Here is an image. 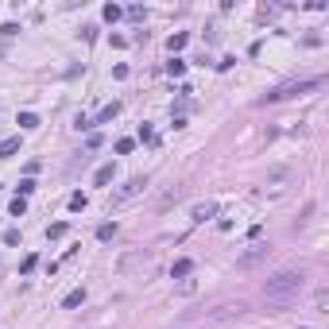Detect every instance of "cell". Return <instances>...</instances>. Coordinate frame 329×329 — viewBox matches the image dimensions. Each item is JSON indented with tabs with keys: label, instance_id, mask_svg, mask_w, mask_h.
Here are the masks:
<instances>
[{
	"label": "cell",
	"instance_id": "15",
	"mask_svg": "<svg viewBox=\"0 0 329 329\" xmlns=\"http://www.w3.org/2000/svg\"><path fill=\"white\" fill-rule=\"evenodd\" d=\"M66 233H70V225H66V221H54V225L47 229V236H51V240H62Z\"/></svg>",
	"mask_w": 329,
	"mask_h": 329
},
{
	"label": "cell",
	"instance_id": "22",
	"mask_svg": "<svg viewBox=\"0 0 329 329\" xmlns=\"http://www.w3.org/2000/svg\"><path fill=\"white\" fill-rule=\"evenodd\" d=\"M31 190H35V178H24V182H19V194H16V198H27Z\"/></svg>",
	"mask_w": 329,
	"mask_h": 329
},
{
	"label": "cell",
	"instance_id": "8",
	"mask_svg": "<svg viewBox=\"0 0 329 329\" xmlns=\"http://www.w3.org/2000/svg\"><path fill=\"white\" fill-rule=\"evenodd\" d=\"M86 302V286H78V291H70L66 298H62V310H74V306Z\"/></svg>",
	"mask_w": 329,
	"mask_h": 329
},
{
	"label": "cell",
	"instance_id": "9",
	"mask_svg": "<svg viewBox=\"0 0 329 329\" xmlns=\"http://www.w3.org/2000/svg\"><path fill=\"white\" fill-rule=\"evenodd\" d=\"M194 271V260H174V268H171V279H186Z\"/></svg>",
	"mask_w": 329,
	"mask_h": 329
},
{
	"label": "cell",
	"instance_id": "1",
	"mask_svg": "<svg viewBox=\"0 0 329 329\" xmlns=\"http://www.w3.org/2000/svg\"><path fill=\"white\" fill-rule=\"evenodd\" d=\"M302 271H295V268H286V271H279V275H271L268 279V286H263V298H268V306H291L298 298V291H302Z\"/></svg>",
	"mask_w": 329,
	"mask_h": 329
},
{
	"label": "cell",
	"instance_id": "21",
	"mask_svg": "<svg viewBox=\"0 0 329 329\" xmlns=\"http://www.w3.org/2000/svg\"><path fill=\"white\" fill-rule=\"evenodd\" d=\"M132 148H136V139H116V155H128Z\"/></svg>",
	"mask_w": 329,
	"mask_h": 329
},
{
	"label": "cell",
	"instance_id": "6",
	"mask_svg": "<svg viewBox=\"0 0 329 329\" xmlns=\"http://www.w3.org/2000/svg\"><path fill=\"white\" fill-rule=\"evenodd\" d=\"M113 178H116V167H113V163H105V167H97V174H93V186H109Z\"/></svg>",
	"mask_w": 329,
	"mask_h": 329
},
{
	"label": "cell",
	"instance_id": "14",
	"mask_svg": "<svg viewBox=\"0 0 329 329\" xmlns=\"http://www.w3.org/2000/svg\"><path fill=\"white\" fill-rule=\"evenodd\" d=\"M116 236V221H105V225H97V240H113Z\"/></svg>",
	"mask_w": 329,
	"mask_h": 329
},
{
	"label": "cell",
	"instance_id": "2",
	"mask_svg": "<svg viewBox=\"0 0 329 329\" xmlns=\"http://www.w3.org/2000/svg\"><path fill=\"white\" fill-rule=\"evenodd\" d=\"M325 86V78H306V81H286V86L271 89L268 97H260V105H275V101H286V97H302V93H314V89Z\"/></svg>",
	"mask_w": 329,
	"mask_h": 329
},
{
	"label": "cell",
	"instance_id": "20",
	"mask_svg": "<svg viewBox=\"0 0 329 329\" xmlns=\"http://www.w3.org/2000/svg\"><path fill=\"white\" fill-rule=\"evenodd\" d=\"M35 263H39V256H27V260L19 263V275H31V271H35Z\"/></svg>",
	"mask_w": 329,
	"mask_h": 329
},
{
	"label": "cell",
	"instance_id": "11",
	"mask_svg": "<svg viewBox=\"0 0 329 329\" xmlns=\"http://www.w3.org/2000/svg\"><path fill=\"white\" fill-rule=\"evenodd\" d=\"M19 151V136H8V139H0V159H8Z\"/></svg>",
	"mask_w": 329,
	"mask_h": 329
},
{
	"label": "cell",
	"instance_id": "18",
	"mask_svg": "<svg viewBox=\"0 0 329 329\" xmlns=\"http://www.w3.org/2000/svg\"><path fill=\"white\" fill-rule=\"evenodd\" d=\"M8 213H12V217H24V213H27V198H12Z\"/></svg>",
	"mask_w": 329,
	"mask_h": 329
},
{
	"label": "cell",
	"instance_id": "23",
	"mask_svg": "<svg viewBox=\"0 0 329 329\" xmlns=\"http://www.w3.org/2000/svg\"><path fill=\"white\" fill-rule=\"evenodd\" d=\"M124 16H128V19H143V8H139V4H132V8L124 12Z\"/></svg>",
	"mask_w": 329,
	"mask_h": 329
},
{
	"label": "cell",
	"instance_id": "16",
	"mask_svg": "<svg viewBox=\"0 0 329 329\" xmlns=\"http://www.w3.org/2000/svg\"><path fill=\"white\" fill-rule=\"evenodd\" d=\"M139 143H151V148L159 143V139H155V128H151V124H139Z\"/></svg>",
	"mask_w": 329,
	"mask_h": 329
},
{
	"label": "cell",
	"instance_id": "10",
	"mask_svg": "<svg viewBox=\"0 0 329 329\" xmlns=\"http://www.w3.org/2000/svg\"><path fill=\"white\" fill-rule=\"evenodd\" d=\"M186 43H190V35H186V31H178V35H171V39H167V51H171V54H178Z\"/></svg>",
	"mask_w": 329,
	"mask_h": 329
},
{
	"label": "cell",
	"instance_id": "13",
	"mask_svg": "<svg viewBox=\"0 0 329 329\" xmlns=\"http://www.w3.org/2000/svg\"><path fill=\"white\" fill-rule=\"evenodd\" d=\"M66 205H70V213H81V209L89 205V198H86V194L78 190V194H70V201H66Z\"/></svg>",
	"mask_w": 329,
	"mask_h": 329
},
{
	"label": "cell",
	"instance_id": "4",
	"mask_svg": "<svg viewBox=\"0 0 329 329\" xmlns=\"http://www.w3.org/2000/svg\"><path fill=\"white\" fill-rule=\"evenodd\" d=\"M263 256H268V244H260V240H256V244H252V248L240 256V260H236V268H240V271H248V268H256V263H260Z\"/></svg>",
	"mask_w": 329,
	"mask_h": 329
},
{
	"label": "cell",
	"instance_id": "17",
	"mask_svg": "<svg viewBox=\"0 0 329 329\" xmlns=\"http://www.w3.org/2000/svg\"><path fill=\"white\" fill-rule=\"evenodd\" d=\"M167 74H171V78H182V74H186V62H182V58H171V62H167Z\"/></svg>",
	"mask_w": 329,
	"mask_h": 329
},
{
	"label": "cell",
	"instance_id": "5",
	"mask_svg": "<svg viewBox=\"0 0 329 329\" xmlns=\"http://www.w3.org/2000/svg\"><path fill=\"white\" fill-rule=\"evenodd\" d=\"M116 113H120V101L105 105V109H101V113H97V116H89V124H93V128H97V124H109V120H113Z\"/></svg>",
	"mask_w": 329,
	"mask_h": 329
},
{
	"label": "cell",
	"instance_id": "12",
	"mask_svg": "<svg viewBox=\"0 0 329 329\" xmlns=\"http://www.w3.org/2000/svg\"><path fill=\"white\" fill-rule=\"evenodd\" d=\"M16 124L24 132H31V128H39V116H35V113H16Z\"/></svg>",
	"mask_w": 329,
	"mask_h": 329
},
{
	"label": "cell",
	"instance_id": "19",
	"mask_svg": "<svg viewBox=\"0 0 329 329\" xmlns=\"http://www.w3.org/2000/svg\"><path fill=\"white\" fill-rule=\"evenodd\" d=\"M105 19H109V24H116V19L124 16V8H116V4H105V12H101Z\"/></svg>",
	"mask_w": 329,
	"mask_h": 329
},
{
	"label": "cell",
	"instance_id": "7",
	"mask_svg": "<svg viewBox=\"0 0 329 329\" xmlns=\"http://www.w3.org/2000/svg\"><path fill=\"white\" fill-rule=\"evenodd\" d=\"M209 217H217V205H213V201H201V205H194V225H201V221H209Z\"/></svg>",
	"mask_w": 329,
	"mask_h": 329
},
{
	"label": "cell",
	"instance_id": "24",
	"mask_svg": "<svg viewBox=\"0 0 329 329\" xmlns=\"http://www.w3.org/2000/svg\"><path fill=\"white\" fill-rule=\"evenodd\" d=\"M4 244H19V229H8V233H4Z\"/></svg>",
	"mask_w": 329,
	"mask_h": 329
},
{
	"label": "cell",
	"instance_id": "25",
	"mask_svg": "<svg viewBox=\"0 0 329 329\" xmlns=\"http://www.w3.org/2000/svg\"><path fill=\"white\" fill-rule=\"evenodd\" d=\"M306 329H310V325H306Z\"/></svg>",
	"mask_w": 329,
	"mask_h": 329
},
{
	"label": "cell",
	"instance_id": "3",
	"mask_svg": "<svg viewBox=\"0 0 329 329\" xmlns=\"http://www.w3.org/2000/svg\"><path fill=\"white\" fill-rule=\"evenodd\" d=\"M148 190V174H136V178H128L120 186V190L109 198V209H116V205H124V201H132V198H139V194Z\"/></svg>",
	"mask_w": 329,
	"mask_h": 329
}]
</instances>
